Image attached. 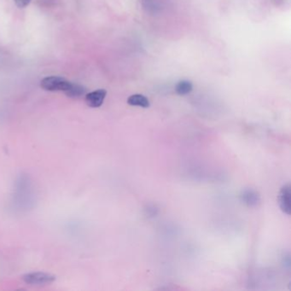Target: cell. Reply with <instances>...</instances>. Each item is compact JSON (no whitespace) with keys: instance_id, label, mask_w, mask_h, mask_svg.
Here are the masks:
<instances>
[{"instance_id":"obj_2","label":"cell","mask_w":291,"mask_h":291,"mask_svg":"<svg viewBox=\"0 0 291 291\" xmlns=\"http://www.w3.org/2000/svg\"><path fill=\"white\" fill-rule=\"evenodd\" d=\"M23 281L27 285H42L50 284L56 280L54 275L46 272H31L22 276Z\"/></svg>"},{"instance_id":"obj_5","label":"cell","mask_w":291,"mask_h":291,"mask_svg":"<svg viewBox=\"0 0 291 291\" xmlns=\"http://www.w3.org/2000/svg\"><path fill=\"white\" fill-rule=\"evenodd\" d=\"M241 201L248 207H256L261 202V197L257 191L252 189H247L242 191L240 194Z\"/></svg>"},{"instance_id":"obj_7","label":"cell","mask_w":291,"mask_h":291,"mask_svg":"<svg viewBox=\"0 0 291 291\" xmlns=\"http://www.w3.org/2000/svg\"><path fill=\"white\" fill-rule=\"evenodd\" d=\"M192 90H193V85L191 83V81L187 80L179 81L175 87V91L179 96L188 95L191 93Z\"/></svg>"},{"instance_id":"obj_4","label":"cell","mask_w":291,"mask_h":291,"mask_svg":"<svg viewBox=\"0 0 291 291\" xmlns=\"http://www.w3.org/2000/svg\"><path fill=\"white\" fill-rule=\"evenodd\" d=\"M106 95H107V90L104 89H98L86 94L85 100L89 107L99 108L104 104Z\"/></svg>"},{"instance_id":"obj_9","label":"cell","mask_w":291,"mask_h":291,"mask_svg":"<svg viewBox=\"0 0 291 291\" xmlns=\"http://www.w3.org/2000/svg\"><path fill=\"white\" fill-rule=\"evenodd\" d=\"M17 6L20 9H23L30 3L31 0H14Z\"/></svg>"},{"instance_id":"obj_3","label":"cell","mask_w":291,"mask_h":291,"mask_svg":"<svg viewBox=\"0 0 291 291\" xmlns=\"http://www.w3.org/2000/svg\"><path fill=\"white\" fill-rule=\"evenodd\" d=\"M291 184H286L280 189L278 194V204L281 210L290 215L291 213Z\"/></svg>"},{"instance_id":"obj_8","label":"cell","mask_w":291,"mask_h":291,"mask_svg":"<svg viewBox=\"0 0 291 291\" xmlns=\"http://www.w3.org/2000/svg\"><path fill=\"white\" fill-rule=\"evenodd\" d=\"M144 10L150 13H157L161 10V0H141Z\"/></svg>"},{"instance_id":"obj_6","label":"cell","mask_w":291,"mask_h":291,"mask_svg":"<svg viewBox=\"0 0 291 291\" xmlns=\"http://www.w3.org/2000/svg\"><path fill=\"white\" fill-rule=\"evenodd\" d=\"M127 104L131 106H137V107L147 108L151 106L150 100L147 97L142 94H134L127 98Z\"/></svg>"},{"instance_id":"obj_1","label":"cell","mask_w":291,"mask_h":291,"mask_svg":"<svg viewBox=\"0 0 291 291\" xmlns=\"http://www.w3.org/2000/svg\"><path fill=\"white\" fill-rule=\"evenodd\" d=\"M41 87L49 91H64L71 98H80L87 93V88L81 84L74 83L60 76H48L41 81Z\"/></svg>"}]
</instances>
